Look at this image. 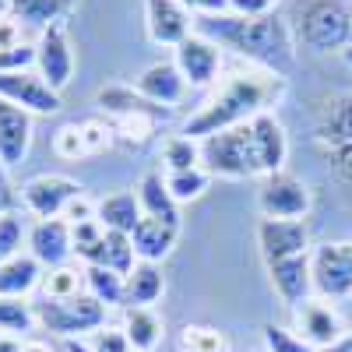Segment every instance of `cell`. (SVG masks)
<instances>
[{"label": "cell", "mask_w": 352, "mask_h": 352, "mask_svg": "<svg viewBox=\"0 0 352 352\" xmlns=\"http://www.w3.org/2000/svg\"><path fill=\"white\" fill-rule=\"evenodd\" d=\"M194 32L208 36L212 43H219L222 50H232L240 60L272 71V74H289L296 64V39L292 28L272 11V14H257V18H243V14H201L194 18Z\"/></svg>", "instance_id": "obj_1"}, {"label": "cell", "mask_w": 352, "mask_h": 352, "mask_svg": "<svg viewBox=\"0 0 352 352\" xmlns=\"http://www.w3.org/2000/svg\"><path fill=\"white\" fill-rule=\"evenodd\" d=\"M285 92V78L282 74H272V71H232L219 92L204 102L197 113L187 116V124L180 134L194 138V141H204L219 131H229V127H240L247 120H254L257 113H268V106H275Z\"/></svg>", "instance_id": "obj_2"}, {"label": "cell", "mask_w": 352, "mask_h": 352, "mask_svg": "<svg viewBox=\"0 0 352 352\" xmlns=\"http://www.w3.org/2000/svg\"><path fill=\"white\" fill-rule=\"evenodd\" d=\"M201 166L208 169V176H222V180H264V159L261 144L254 134V124H240L219 131L212 138L201 141Z\"/></svg>", "instance_id": "obj_3"}, {"label": "cell", "mask_w": 352, "mask_h": 352, "mask_svg": "<svg viewBox=\"0 0 352 352\" xmlns=\"http://www.w3.org/2000/svg\"><path fill=\"white\" fill-rule=\"evenodd\" d=\"M96 102L113 120V131L124 134L127 141H148L159 131V124L169 116L166 106L144 99L134 85H106V88H99Z\"/></svg>", "instance_id": "obj_4"}, {"label": "cell", "mask_w": 352, "mask_h": 352, "mask_svg": "<svg viewBox=\"0 0 352 352\" xmlns=\"http://www.w3.org/2000/svg\"><path fill=\"white\" fill-rule=\"evenodd\" d=\"M296 36L314 53H342L352 46V8L345 0H303L296 8Z\"/></svg>", "instance_id": "obj_5"}, {"label": "cell", "mask_w": 352, "mask_h": 352, "mask_svg": "<svg viewBox=\"0 0 352 352\" xmlns=\"http://www.w3.org/2000/svg\"><path fill=\"white\" fill-rule=\"evenodd\" d=\"M32 307H36V324L50 335H60L64 342L106 328V307L96 296H88V292L64 296V300L39 296Z\"/></svg>", "instance_id": "obj_6"}, {"label": "cell", "mask_w": 352, "mask_h": 352, "mask_svg": "<svg viewBox=\"0 0 352 352\" xmlns=\"http://www.w3.org/2000/svg\"><path fill=\"white\" fill-rule=\"evenodd\" d=\"M310 264H314V292L320 300L352 296V240L314 247Z\"/></svg>", "instance_id": "obj_7"}, {"label": "cell", "mask_w": 352, "mask_h": 352, "mask_svg": "<svg viewBox=\"0 0 352 352\" xmlns=\"http://www.w3.org/2000/svg\"><path fill=\"white\" fill-rule=\"evenodd\" d=\"M310 204L314 194L310 187L292 173H275V176H264L261 190H257V208L264 219H307L310 215Z\"/></svg>", "instance_id": "obj_8"}, {"label": "cell", "mask_w": 352, "mask_h": 352, "mask_svg": "<svg viewBox=\"0 0 352 352\" xmlns=\"http://www.w3.org/2000/svg\"><path fill=\"white\" fill-rule=\"evenodd\" d=\"M81 184L71 180V176H60V173H39L32 176L25 187H21V201L25 208L32 212L36 219H64L67 204L74 197H81Z\"/></svg>", "instance_id": "obj_9"}, {"label": "cell", "mask_w": 352, "mask_h": 352, "mask_svg": "<svg viewBox=\"0 0 352 352\" xmlns=\"http://www.w3.org/2000/svg\"><path fill=\"white\" fill-rule=\"evenodd\" d=\"M36 71L46 78V85L53 92H64L74 78V50H71V39H67V25L56 21L50 28L39 32V43H36Z\"/></svg>", "instance_id": "obj_10"}, {"label": "cell", "mask_w": 352, "mask_h": 352, "mask_svg": "<svg viewBox=\"0 0 352 352\" xmlns=\"http://www.w3.org/2000/svg\"><path fill=\"white\" fill-rule=\"evenodd\" d=\"M257 247H261L264 264L310 254V226L307 219H261Z\"/></svg>", "instance_id": "obj_11"}, {"label": "cell", "mask_w": 352, "mask_h": 352, "mask_svg": "<svg viewBox=\"0 0 352 352\" xmlns=\"http://www.w3.org/2000/svg\"><path fill=\"white\" fill-rule=\"evenodd\" d=\"M292 320H296L292 331H296L303 342H310L317 352H328L345 335V324H342L338 310L331 307V300H320V296L300 303L296 310H292Z\"/></svg>", "instance_id": "obj_12"}, {"label": "cell", "mask_w": 352, "mask_h": 352, "mask_svg": "<svg viewBox=\"0 0 352 352\" xmlns=\"http://www.w3.org/2000/svg\"><path fill=\"white\" fill-rule=\"evenodd\" d=\"M0 99H8L32 116H50L60 109V92H53L39 71H11L0 74Z\"/></svg>", "instance_id": "obj_13"}, {"label": "cell", "mask_w": 352, "mask_h": 352, "mask_svg": "<svg viewBox=\"0 0 352 352\" xmlns=\"http://www.w3.org/2000/svg\"><path fill=\"white\" fill-rule=\"evenodd\" d=\"M28 254H32L46 272L67 268V261L74 257V229L67 219H39L28 229Z\"/></svg>", "instance_id": "obj_14"}, {"label": "cell", "mask_w": 352, "mask_h": 352, "mask_svg": "<svg viewBox=\"0 0 352 352\" xmlns=\"http://www.w3.org/2000/svg\"><path fill=\"white\" fill-rule=\"evenodd\" d=\"M173 64L180 67V74L187 78V85L208 88V85H215V78L222 71V46L212 43L208 36L194 32V36H187L180 46H176Z\"/></svg>", "instance_id": "obj_15"}, {"label": "cell", "mask_w": 352, "mask_h": 352, "mask_svg": "<svg viewBox=\"0 0 352 352\" xmlns=\"http://www.w3.org/2000/svg\"><path fill=\"white\" fill-rule=\"evenodd\" d=\"M32 120L36 116L8 102V99H0V169L11 173L18 169L25 159H28V148H32Z\"/></svg>", "instance_id": "obj_16"}, {"label": "cell", "mask_w": 352, "mask_h": 352, "mask_svg": "<svg viewBox=\"0 0 352 352\" xmlns=\"http://www.w3.org/2000/svg\"><path fill=\"white\" fill-rule=\"evenodd\" d=\"M144 25L148 36L159 46H180L187 36H194V14L180 0H144Z\"/></svg>", "instance_id": "obj_17"}, {"label": "cell", "mask_w": 352, "mask_h": 352, "mask_svg": "<svg viewBox=\"0 0 352 352\" xmlns=\"http://www.w3.org/2000/svg\"><path fill=\"white\" fill-rule=\"evenodd\" d=\"M268 278L278 292V300L296 310L300 303L314 300V264H310V254H300V257H285V261H272L268 264Z\"/></svg>", "instance_id": "obj_18"}, {"label": "cell", "mask_w": 352, "mask_h": 352, "mask_svg": "<svg viewBox=\"0 0 352 352\" xmlns=\"http://www.w3.org/2000/svg\"><path fill=\"white\" fill-rule=\"evenodd\" d=\"M134 88H138L144 99H152V102L173 109V106H180L184 96H187V78L180 74V67H176L173 60H159V64L144 67L138 74Z\"/></svg>", "instance_id": "obj_19"}, {"label": "cell", "mask_w": 352, "mask_h": 352, "mask_svg": "<svg viewBox=\"0 0 352 352\" xmlns=\"http://www.w3.org/2000/svg\"><path fill=\"white\" fill-rule=\"evenodd\" d=\"M81 264H96V268H109L116 275H131L134 272V264H138V254H134V243L127 232H109L102 229V236L92 243V247H85L78 254Z\"/></svg>", "instance_id": "obj_20"}, {"label": "cell", "mask_w": 352, "mask_h": 352, "mask_svg": "<svg viewBox=\"0 0 352 352\" xmlns=\"http://www.w3.org/2000/svg\"><path fill=\"white\" fill-rule=\"evenodd\" d=\"M176 236H180V226L176 222H166V219H148V215H141V222L134 226L131 232V243H134V254L138 261H166L176 247Z\"/></svg>", "instance_id": "obj_21"}, {"label": "cell", "mask_w": 352, "mask_h": 352, "mask_svg": "<svg viewBox=\"0 0 352 352\" xmlns=\"http://www.w3.org/2000/svg\"><path fill=\"white\" fill-rule=\"evenodd\" d=\"M317 141L331 152H345L352 148V92L349 96H335L317 116Z\"/></svg>", "instance_id": "obj_22"}, {"label": "cell", "mask_w": 352, "mask_h": 352, "mask_svg": "<svg viewBox=\"0 0 352 352\" xmlns=\"http://www.w3.org/2000/svg\"><path fill=\"white\" fill-rule=\"evenodd\" d=\"M43 275H46L43 264L28 254V250H21L18 257H11V261L0 264V296L28 300V296H32V292L43 285Z\"/></svg>", "instance_id": "obj_23"}, {"label": "cell", "mask_w": 352, "mask_h": 352, "mask_svg": "<svg viewBox=\"0 0 352 352\" xmlns=\"http://www.w3.org/2000/svg\"><path fill=\"white\" fill-rule=\"evenodd\" d=\"M124 335L131 342L134 352H155L162 345L166 324L155 314V307H124Z\"/></svg>", "instance_id": "obj_24"}, {"label": "cell", "mask_w": 352, "mask_h": 352, "mask_svg": "<svg viewBox=\"0 0 352 352\" xmlns=\"http://www.w3.org/2000/svg\"><path fill=\"white\" fill-rule=\"evenodd\" d=\"M141 215L144 212H141V201H138L134 190H116V194H109L96 204V222L109 232H127L131 236L134 226L141 222Z\"/></svg>", "instance_id": "obj_25"}, {"label": "cell", "mask_w": 352, "mask_h": 352, "mask_svg": "<svg viewBox=\"0 0 352 352\" xmlns=\"http://www.w3.org/2000/svg\"><path fill=\"white\" fill-rule=\"evenodd\" d=\"M138 201H141V212L148 219H166V222H176L180 226V204L173 201L169 187H166V176L159 173H148L144 180L138 184Z\"/></svg>", "instance_id": "obj_26"}, {"label": "cell", "mask_w": 352, "mask_h": 352, "mask_svg": "<svg viewBox=\"0 0 352 352\" xmlns=\"http://www.w3.org/2000/svg\"><path fill=\"white\" fill-rule=\"evenodd\" d=\"M81 278H85V292L96 296L106 310L109 307H127V275H116L109 268H96V264H85L81 268Z\"/></svg>", "instance_id": "obj_27"}, {"label": "cell", "mask_w": 352, "mask_h": 352, "mask_svg": "<svg viewBox=\"0 0 352 352\" xmlns=\"http://www.w3.org/2000/svg\"><path fill=\"white\" fill-rule=\"evenodd\" d=\"M166 292L162 268L152 261H138L134 272L127 275V307H155Z\"/></svg>", "instance_id": "obj_28"}, {"label": "cell", "mask_w": 352, "mask_h": 352, "mask_svg": "<svg viewBox=\"0 0 352 352\" xmlns=\"http://www.w3.org/2000/svg\"><path fill=\"white\" fill-rule=\"evenodd\" d=\"M74 0H11V18L21 21L25 28H50L56 21H64V11Z\"/></svg>", "instance_id": "obj_29"}, {"label": "cell", "mask_w": 352, "mask_h": 352, "mask_svg": "<svg viewBox=\"0 0 352 352\" xmlns=\"http://www.w3.org/2000/svg\"><path fill=\"white\" fill-rule=\"evenodd\" d=\"M36 307L28 300H11V296H0V335H14L25 338L28 331H36Z\"/></svg>", "instance_id": "obj_30"}, {"label": "cell", "mask_w": 352, "mask_h": 352, "mask_svg": "<svg viewBox=\"0 0 352 352\" xmlns=\"http://www.w3.org/2000/svg\"><path fill=\"white\" fill-rule=\"evenodd\" d=\"M162 162L169 173H187L201 166V141L187 138V134H173L162 144Z\"/></svg>", "instance_id": "obj_31"}, {"label": "cell", "mask_w": 352, "mask_h": 352, "mask_svg": "<svg viewBox=\"0 0 352 352\" xmlns=\"http://www.w3.org/2000/svg\"><path fill=\"white\" fill-rule=\"evenodd\" d=\"M208 184H212V176H208V169H204V166L187 169V173H166V187H169V194H173L176 204L197 201L204 190H208Z\"/></svg>", "instance_id": "obj_32"}, {"label": "cell", "mask_w": 352, "mask_h": 352, "mask_svg": "<svg viewBox=\"0 0 352 352\" xmlns=\"http://www.w3.org/2000/svg\"><path fill=\"white\" fill-rule=\"evenodd\" d=\"M180 349L184 352H229V338L208 324H187L180 331Z\"/></svg>", "instance_id": "obj_33"}, {"label": "cell", "mask_w": 352, "mask_h": 352, "mask_svg": "<svg viewBox=\"0 0 352 352\" xmlns=\"http://www.w3.org/2000/svg\"><path fill=\"white\" fill-rule=\"evenodd\" d=\"M25 243H28V229H25L21 215L18 212H4L0 215V264L18 257Z\"/></svg>", "instance_id": "obj_34"}, {"label": "cell", "mask_w": 352, "mask_h": 352, "mask_svg": "<svg viewBox=\"0 0 352 352\" xmlns=\"http://www.w3.org/2000/svg\"><path fill=\"white\" fill-rule=\"evenodd\" d=\"M39 289H43V296H50V300H64V296H78V292H85V278L74 268H53V272L43 275Z\"/></svg>", "instance_id": "obj_35"}, {"label": "cell", "mask_w": 352, "mask_h": 352, "mask_svg": "<svg viewBox=\"0 0 352 352\" xmlns=\"http://www.w3.org/2000/svg\"><path fill=\"white\" fill-rule=\"evenodd\" d=\"M264 352H317L310 342H303L292 328L264 324Z\"/></svg>", "instance_id": "obj_36"}, {"label": "cell", "mask_w": 352, "mask_h": 352, "mask_svg": "<svg viewBox=\"0 0 352 352\" xmlns=\"http://www.w3.org/2000/svg\"><path fill=\"white\" fill-rule=\"evenodd\" d=\"M11 71H36V43L0 46V74Z\"/></svg>", "instance_id": "obj_37"}, {"label": "cell", "mask_w": 352, "mask_h": 352, "mask_svg": "<svg viewBox=\"0 0 352 352\" xmlns=\"http://www.w3.org/2000/svg\"><path fill=\"white\" fill-rule=\"evenodd\" d=\"M53 152L60 155V159H67V162H74V159H85L88 152H85L81 124H64L60 131H56V138H53Z\"/></svg>", "instance_id": "obj_38"}, {"label": "cell", "mask_w": 352, "mask_h": 352, "mask_svg": "<svg viewBox=\"0 0 352 352\" xmlns=\"http://www.w3.org/2000/svg\"><path fill=\"white\" fill-rule=\"evenodd\" d=\"M92 352H134L131 349V342H127V335H124V328H99V331H92L88 335V342H85Z\"/></svg>", "instance_id": "obj_39"}, {"label": "cell", "mask_w": 352, "mask_h": 352, "mask_svg": "<svg viewBox=\"0 0 352 352\" xmlns=\"http://www.w3.org/2000/svg\"><path fill=\"white\" fill-rule=\"evenodd\" d=\"M113 124H102V120H88V124H81V138H85V152L88 155H99V152H106L109 144H113Z\"/></svg>", "instance_id": "obj_40"}, {"label": "cell", "mask_w": 352, "mask_h": 352, "mask_svg": "<svg viewBox=\"0 0 352 352\" xmlns=\"http://www.w3.org/2000/svg\"><path fill=\"white\" fill-rule=\"evenodd\" d=\"M275 4L278 0H229V11L243 18H257V14H272Z\"/></svg>", "instance_id": "obj_41"}, {"label": "cell", "mask_w": 352, "mask_h": 352, "mask_svg": "<svg viewBox=\"0 0 352 352\" xmlns=\"http://www.w3.org/2000/svg\"><path fill=\"white\" fill-rule=\"evenodd\" d=\"M64 219L71 222V226H81V222H92L96 219V204L88 201L85 194L81 197H74L71 204H67V212H64Z\"/></svg>", "instance_id": "obj_42"}, {"label": "cell", "mask_w": 352, "mask_h": 352, "mask_svg": "<svg viewBox=\"0 0 352 352\" xmlns=\"http://www.w3.org/2000/svg\"><path fill=\"white\" fill-rule=\"evenodd\" d=\"M180 4L194 18H201V14H226L229 11V0H180Z\"/></svg>", "instance_id": "obj_43"}, {"label": "cell", "mask_w": 352, "mask_h": 352, "mask_svg": "<svg viewBox=\"0 0 352 352\" xmlns=\"http://www.w3.org/2000/svg\"><path fill=\"white\" fill-rule=\"evenodd\" d=\"M328 159H331V166H335V173H338V180H342V184L349 187V194H352V148L331 152Z\"/></svg>", "instance_id": "obj_44"}, {"label": "cell", "mask_w": 352, "mask_h": 352, "mask_svg": "<svg viewBox=\"0 0 352 352\" xmlns=\"http://www.w3.org/2000/svg\"><path fill=\"white\" fill-rule=\"evenodd\" d=\"M21 21H14V18H4L0 21V46H18V43H25L21 39Z\"/></svg>", "instance_id": "obj_45"}, {"label": "cell", "mask_w": 352, "mask_h": 352, "mask_svg": "<svg viewBox=\"0 0 352 352\" xmlns=\"http://www.w3.org/2000/svg\"><path fill=\"white\" fill-rule=\"evenodd\" d=\"M4 212H14V190L8 184V173L0 169V215H4Z\"/></svg>", "instance_id": "obj_46"}, {"label": "cell", "mask_w": 352, "mask_h": 352, "mask_svg": "<svg viewBox=\"0 0 352 352\" xmlns=\"http://www.w3.org/2000/svg\"><path fill=\"white\" fill-rule=\"evenodd\" d=\"M21 352H53L50 342H39V338H25L21 342Z\"/></svg>", "instance_id": "obj_47"}, {"label": "cell", "mask_w": 352, "mask_h": 352, "mask_svg": "<svg viewBox=\"0 0 352 352\" xmlns=\"http://www.w3.org/2000/svg\"><path fill=\"white\" fill-rule=\"evenodd\" d=\"M21 342H25V338H14V335H0V352H21Z\"/></svg>", "instance_id": "obj_48"}, {"label": "cell", "mask_w": 352, "mask_h": 352, "mask_svg": "<svg viewBox=\"0 0 352 352\" xmlns=\"http://www.w3.org/2000/svg\"><path fill=\"white\" fill-rule=\"evenodd\" d=\"M328 352H352V331H345V335H342V338L328 349Z\"/></svg>", "instance_id": "obj_49"}, {"label": "cell", "mask_w": 352, "mask_h": 352, "mask_svg": "<svg viewBox=\"0 0 352 352\" xmlns=\"http://www.w3.org/2000/svg\"><path fill=\"white\" fill-rule=\"evenodd\" d=\"M64 349H67V352H92V349H88V345H85L81 338H71V342H67Z\"/></svg>", "instance_id": "obj_50"}, {"label": "cell", "mask_w": 352, "mask_h": 352, "mask_svg": "<svg viewBox=\"0 0 352 352\" xmlns=\"http://www.w3.org/2000/svg\"><path fill=\"white\" fill-rule=\"evenodd\" d=\"M11 18V0H0V21Z\"/></svg>", "instance_id": "obj_51"}, {"label": "cell", "mask_w": 352, "mask_h": 352, "mask_svg": "<svg viewBox=\"0 0 352 352\" xmlns=\"http://www.w3.org/2000/svg\"><path fill=\"white\" fill-rule=\"evenodd\" d=\"M342 60H345V64L352 67V46H345V50H342Z\"/></svg>", "instance_id": "obj_52"}]
</instances>
